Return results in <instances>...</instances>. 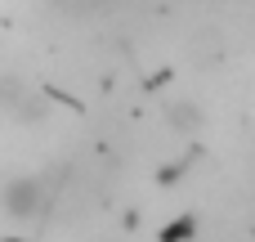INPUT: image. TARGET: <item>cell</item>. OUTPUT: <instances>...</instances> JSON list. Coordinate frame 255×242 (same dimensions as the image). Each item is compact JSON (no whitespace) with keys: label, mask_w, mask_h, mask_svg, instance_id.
<instances>
[{"label":"cell","mask_w":255,"mask_h":242,"mask_svg":"<svg viewBox=\"0 0 255 242\" xmlns=\"http://www.w3.org/2000/svg\"><path fill=\"white\" fill-rule=\"evenodd\" d=\"M45 202H49V189H45L40 175H9V180L0 184V211H4L9 220H18V225L36 220V216L45 211Z\"/></svg>","instance_id":"1"},{"label":"cell","mask_w":255,"mask_h":242,"mask_svg":"<svg viewBox=\"0 0 255 242\" xmlns=\"http://www.w3.org/2000/svg\"><path fill=\"white\" fill-rule=\"evenodd\" d=\"M0 112H9V117L22 121V126H36V121L49 117V103L40 99L36 85H27V81H18V76H0Z\"/></svg>","instance_id":"2"},{"label":"cell","mask_w":255,"mask_h":242,"mask_svg":"<svg viewBox=\"0 0 255 242\" xmlns=\"http://www.w3.org/2000/svg\"><path fill=\"white\" fill-rule=\"evenodd\" d=\"M193 229H197V220H193V216L170 220V225H166V234H161V242H184V238H193Z\"/></svg>","instance_id":"3"},{"label":"cell","mask_w":255,"mask_h":242,"mask_svg":"<svg viewBox=\"0 0 255 242\" xmlns=\"http://www.w3.org/2000/svg\"><path fill=\"white\" fill-rule=\"evenodd\" d=\"M170 121H175L179 130H193V126H197V108H188V103H170Z\"/></svg>","instance_id":"4"}]
</instances>
